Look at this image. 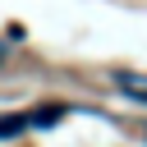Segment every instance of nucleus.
I'll return each instance as SVG.
<instances>
[{
	"instance_id": "obj_1",
	"label": "nucleus",
	"mask_w": 147,
	"mask_h": 147,
	"mask_svg": "<svg viewBox=\"0 0 147 147\" xmlns=\"http://www.w3.org/2000/svg\"><path fill=\"white\" fill-rule=\"evenodd\" d=\"M28 129H32V115H0V142L5 138H18Z\"/></svg>"
},
{
	"instance_id": "obj_4",
	"label": "nucleus",
	"mask_w": 147,
	"mask_h": 147,
	"mask_svg": "<svg viewBox=\"0 0 147 147\" xmlns=\"http://www.w3.org/2000/svg\"><path fill=\"white\" fill-rule=\"evenodd\" d=\"M0 64H5V46H0Z\"/></svg>"
},
{
	"instance_id": "obj_2",
	"label": "nucleus",
	"mask_w": 147,
	"mask_h": 147,
	"mask_svg": "<svg viewBox=\"0 0 147 147\" xmlns=\"http://www.w3.org/2000/svg\"><path fill=\"white\" fill-rule=\"evenodd\" d=\"M115 83H119V87H129V92H133V101H142V106H147V78H138V74H115Z\"/></svg>"
},
{
	"instance_id": "obj_3",
	"label": "nucleus",
	"mask_w": 147,
	"mask_h": 147,
	"mask_svg": "<svg viewBox=\"0 0 147 147\" xmlns=\"http://www.w3.org/2000/svg\"><path fill=\"white\" fill-rule=\"evenodd\" d=\"M60 115H64V106H46V110H32V124H37V129H46V124H55Z\"/></svg>"
}]
</instances>
